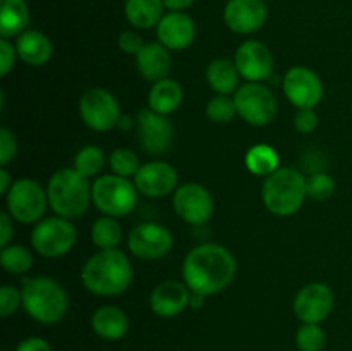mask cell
Returning <instances> with one entry per match:
<instances>
[{"label":"cell","mask_w":352,"mask_h":351,"mask_svg":"<svg viewBox=\"0 0 352 351\" xmlns=\"http://www.w3.org/2000/svg\"><path fill=\"white\" fill-rule=\"evenodd\" d=\"M244 164H246L248 171L254 176H270L272 172L277 171L280 167V157H278L277 150L272 145L258 143L248 150L246 157H244Z\"/></svg>","instance_id":"28"},{"label":"cell","mask_w":352,"mask_h":351,"mask_svg":"<svg viewBox=\"0 0 352 351\" xmlns=\"http://www.w3.org/2000/svg\"><path fill=\"white\" fill-rule=\"evenodd\" d=\"M236 116V102L229 95H215L206 105V117L215 124H229Z\"/></svg>","instance_id":"34"},{"label":"cell","mask_w":352,"mask_h":351,"mask_svg":"<svg viewBox=\"0 0 352 351\" xmlns=\"http://www.w3.org/2000/svg\"><path fill=\"white\" fill-rule=\"evenodd\" d=\"M117 45H119L120 52L136 57V55L140 54L141 48L144 47V41L140 33H136V31L133 30H126L119 34V38H117Z\"/></svg>","instance_id":"39"},{"label":"cell","mask_w":352,"mask_h":351,"mask_svg":"<svg viewBox=\"0 0 352 351\" xmlns=\"http://www.w3.org/2000/svg\"><path fill=\"white\" fill-rule=\"evenodd\" d=\"M234 62L248 83H265L274 76L275 58L270 48L258 40H246L236 50Z\"/></svg>","instance_id":"16"},{"label":"cell","mask_w":352,"mask_h":351,"mask_svg":"<svg viewBox=\"0 0 352 351\" xmlns=\"http://www.w3.org/2000/svg\"><path fill=\"white\" fill-rule=\"evenodd\" d=\"M138 188L134 181L117 174L100 176L93 181V205L109 217H126L136 209Z\"/></svg>","instance_id":"6"},{"label":"cell","mask_w":352,"mask_h":351,"mask_svg":"<svg viewBox=\"0 0 352 351\" xmlns=\"http://www.w3.org/2000/svg\"><path fill=\"white\" fill-rule=\"evenodd\" d=\"M325 344V330L320 323H301L296 332V346L299 351H322Z\"/></svg>","instance_id":"33"},{"label":"cell","mask_w":352,"mask_h":351,"mask_svg":"<svg viewBox=\"0 0 352 351\" xmlns=\"http://www.w3.org/2000/svg\"><path fill=\"white\" fill-rule=\"evenodd\" d=\"M79 116L89 129L105 133L119 124L122 114L113 93L105 88H89L79 98Z\"/></svg>","instance_id":"10"},{"label":"cell","mask_w":352,"mask_h":351,"mask_svg":"<svg viewBox=\"0 0 352 351\" xmlns=\"http://www.w3.org/2000/svg\"><path fill=\"white\" fill-rule=\"evenodd\" d=\"M17 153V141L9 127H0V165L7 167Z\"/></svg>","instance_id":"37"},{"label":"cell","mask_w":352,"mask_h":351,"mask_svg":"<svg viewBox=\"0 0 352 351\" xmlns=\"http://www.w3.org/2000/svg\"><path fill=\"white\" fill-rule=\"evenodd\" d=\"M9 212H0V248H6L10 244L14 236V224Z\"/></svg>","instance_id":"41"},{"label":"cell","mask_w":352,"mask_h":351,"mask_svg":"<svg viewBox=\"0 0 352 351\" xmlns=\"http://www.w3.org/2000/svg\"><path fill=\"white\" fill-rule=\"evenodd\" d=\"M136 126V119H133L131 116H120L119 119V124H117V127H120V129H131V127Z\"/></svg>","instance_id":"46"},{"label":"cell","mask_w":352,"mask_h":351,"mask_svg":"<svg viewBox=\"0 0 352 351\" xmlns=\"http://www.w3.org/2000/svg\"><path fill=\"white\" fill-rule=\"evenodd\" d=\"M0 264L9 274H26L33 265V255L23 244H12L2 248Z\"/></svg>","instance_id":"30"},{"label":"cell","mask_w":352,"mask_h":351,"mask_svg":"<svg viewBox=\"0 0 352 351\" xmlns=\"http://www.w3.org/2000/svg\"><path fill=\"white\" fill-rule=\"evenodd\" d=\"M294 127L301 134H311L318 127V114L315 109H301L298 110L294 117Z\"/></svg>","instance_id":"40"},{"label":"cell","mask_w":352,"mask_h":351,"mask_svg":"<svg viewBox=\"0 0 352 351\" xmlns=\"http://www.w3.org/2000/svg\"><path fill=\"white\" fill-rule=\"evenodd\" d=\"M261 198L268 212L274 215H294L308 198L306 178L301 171L294 167H278L277 171L265 178Z\"/></svg>","instance_id":"5"},{"label":"cell","mask_w":352,"mask_h":351,"mask_svg":"<svg viewBox=\"0 0 352 351\" xmlns=\"http://www.w3.org/2000/svg\"><path fill=\"white\" fill-rule=\"evenodd\" d=\"M206 298H208V296L201 295V292H192L191 291V298H189V308L201 310L203 306L206 305Z\"/></svg>","instance_id":"45"},{"label":"cell","mask_w":352,"mask_h":351,"mask_svg":"<svg viewBox=\"0 0 352 351\" xmlns=\"http://www.w3.org/2000/svg\"><path fill=\"white\" fill-rule=\"evenodd\" d=\"M241 74L236 62L227 57L213 58L206 67V81L217 95H230L239 88Z\"/></svg>","instance_id":"25"},{"label":"cell","mask_w":352,"mask_h":351,"mask_svg":"<svg viewBox=\"0 0 352 351\" xmlns=\"http://www.w3.org/2000/svg\"><path fill=\"white\" fill-rule=\"evenodd\" d=\"M82 286L96 296H119L133 282V264L120 248L98 250L86 260Z\"/></svg>","instance_id":"2"},{"label":"cell","mask_w":352,"mask_h":351,"mask_svg":"<svg viewBox=\"0 0 352 351\" xmlns=\"http://www.w3.org/2000/svg\"><path fill=\"white\" fill-rule=\"evenodd\" d=\"M17 57L31 67H41L54 55V45L45 33L38 30H26L16 38Z\"/></svg>","instance_id":"22"},{"label":"cell","mask_w":352,"mask_h":351,"mask_svg":"<svg viewBox=\"0 0 352 351\" xmlns=\"http://www.w3.org/2000/svg\"><path fill=\"white\" fill-rule=\"evenodd\" d=\"M306 189H308L309 198L316 202H325L336 193V181L327 172H313L309 178H306Z\"/></svg>","instance_id":"35"},{"label":"cell","mask_w":352,"mask_h":351,"mask_svg":"<svg viewBox=\"0 0 352 351\" xmlns=\"http://www.w3.org/2000/svg\"><path fill=\"white\" fill-rule=\"evenodd\" d=\"M282 92L298 110L315 109L323 98V83L306 65H294L282 78Z\"/></svg>","instance_id":"12"},{"label":"cell","mask_w":352,"mask_h":351,"mask_svg":"<svg viewBox=\"0 0 352 351\" xmlns=\"http://www.w3.org/2000/svg\"><path fill=\"white\" fill-rule=\"evenodd\" d=\"M127 246L140 260H160L174 246V236L162 224L141 222L127 236Z\"/></svg>","instance_id":"13"},{"label":"cell","mask_w":352,"mask_h":351,"mask_svg":"<svg viewBox=\"0 0 352 351\" xmlns=\"http://www.w3.org/2000/svg\"><path fill=\"white\" fill-rule=\"evenodd\" d=\"M12 184L14 181L7 167H0V195H7V191H9Z\"/></svg>","instance_id":"44"},{"label":"cell","mask_w":352,"mask_h":351,"mask_svg":"<svg viewBox=\"0 0 352 351\" xmlns=\"http://www.w3.org/2000/svg\"><path fill=\"white\" fill-rule=\"evenodd\" d=\"M50 209L64 219H78L93 203V182L74 167L58 169L47 184Z\"/></svg>","instance_id":"3"},{"label":"cell","mask_w":352,"mask_h":351,"mask_svg":"<svg viewBox=\"0 0 352 351\" xmlns=\"http://www.w3.org/2000/svg\"><path fill=\"white\" fill-rule=\"evenodd\" d=\"M162 2H164L165 9H168L170 12H184L196 0H162Z\"/></svg>","instance_id":"43"},{"label":"cell","mask_w":352,"mask_h":351,"mask_svg":"<svg viewBox=\"0 0 352 351\" xmlns=\"http://www.w3.org/2000/svg\"><path fill=\"white\" fill-rule=\"evenodd\" d=\"M138 141L141 148L150 155H162L172 147L174 141V124L170 123L168 116H162L144 107L136 116Z\"/></svg>","instance_id":"14"},{"label":"cell","mask_w":352,"mask_h":351,"mask_svg":"<svg viewBox=\"0 0 352 351\" xmlns=\"http://www.w3.org/2000/svg\"><path fill=\"white\" fill-rule=\"evenodd\" d=\"M78 240L74 224L64 217H43L31 231L34 251L45 258H58L72 250Z\"/></svg>","instance_id":"8"},{"label":"cell","mask_w":352,"mask_h":351,"mask_svg":"<svg viewBox=\"0 0 352 351\" xmlns=\"http://www.w3.org/2000/svg\"><path fill=\"white\" fill-rule=\"evenodd\" d=\"M7 212L21 224H36L43 219L48 203L47 188L38 181L23 178L14 181L6 195Z\"/></svg>","instance_id":"7"},{"label":"cell","mask_w":352,"mask_h":351,"mask_svg":"<svg viewBox=\"0 0 352 351\" xmlns=\"http://www.w3.org/2000/svg\"><path fill=\"white\" fill-rule=\"evenodd\" d=\"M109 165L112 174L122 176V178H134L143 164L140 162V157L131 148H116L109 157Z\"/></svg>","instance_id":"32"},{"label":"cell","mask_w":352,"mask_h":351,"mask_svg":"<svg viewBox=\"0 0 352 351\" xmlns=\"http://www.w3.org/2000/svg\"><path fill=\"white\" fill-rule=\"evenodd\" d=\"M21 292L24 312L45 326L60 322L69 310V296L64 286L47 275L26 279Z\"/></svg>","instance_id":"4"},{"label":"cell","mask_w":352,"mask_h":351,"mask_svg":"<svg viewBox=\"0 0 352 351\" xmlns=\"http://www.w3.org/2000/svg\"><path fill=\"white\" fill-rule=\"evenodd\" d=\"M237 116L251 126H267L277 116V98L263 83H246L234 93Z\"/></svg>","instance_id":"9"},{"label":"cell","mask_w":352,"mask_h":351,"mask_svg":"<svg viewBox=\"0 0 352 351\" xmlns=\"http://www.w3.org/2000/svg\"><path fill=\"white\" fill-rule=\"evenodd\" d=\"M138 191L148 198H164L179 188V174L174 165L167 162H146L133 178Z\"/></svg>","instance_id":"17"},{"label":"cell","mask_w":352,"mask_h":351,"mask_svg":"<svg viewBox=\"0 0 352 351\" xmlns=\"http://www.w3.org/2000/svg\"><path fill=\"white\" fill-rule=\"evenodd\" d=\"M191 289L184 281H164L155 286L150 295V306L153 313L164 319H172L184 312L189 306Z\"/></svg>","instance_id":"19"},{"label":"cell","mask_w":352,"mask_h":351,"mask_svg":"<svg viewBox=\"0 0 352 351\" xmlns=\"http://www.w3.org/2000/svg\"><path fill=\"white\" fill-rule=\"evenodd\" d=\"M172 206L179 219L191 226H203L213 215V196L205 186L198 182H186L174 191Z\"/></svg>","instance_id":"11"},{"label":"cell","mask_w":352,"mask_h":351,"mask_svg":"<svg viewBox=\"0 0 352 351\" xmlns=\"http://www.w3.org/2000/svg\"><path fill=\"white\" fill-rule=\"evenodd\" d=\"M105 162L107 158L102 148L96 147V145H88V147H82L81 150L76 153L74 169L78 172H81L82 176L91 179L102 172Z\"/></svg>","instance_id":"31"},{"label":"cell","mask_w":352,"mask_h":351,"mask_svg":"<svg viewBox=\"0 0 352 351\" xmlns=\"http://www.w3.org/2000/svg\"><path fill=\"white\" fill-rule=\"evenodd\" d=\"M30 7L26 0H0V36L17 38L28 30Z\"/></svg>","instance_id":"26"},{"label":"cell","mask_w":352,"mask_h":351,"mask_svg":"<svg viewBox=\"0 0 352 351\" xmlns=\"http://www.w3.org/2000/svg\"><path fill=\"white\" fill-rule=\"evenodd\" d=\"M172 54L167 47L160 41H151L144 43L140 54L136 55V69L141 74V78L146 79L148 83H157L162 79H167L172 71Z\"/></svg>","instance_id":"21"},{"label":"cell","mask_w":352,"mask_h":351,"mask_svg":"<svg viewBox=\"0 0 352 351\" xmlns=\"http://www.w3.org/2000/svg\"><path fill=\"white\" fill-rule=\"evenodd\" d=\"M196 24L192 17L186 12L164 14L157 24V38L168 50H184L195 41Z\"/></svg>","instance_id":"20"},{"label":"cell","mask_w":352,"mask_h":351,"mask_svg":"<svg viewBox=\"0 0 352 351\" xmlns=\"http://www.w3.org/2000/svg\"><path fill=\"white\" fill-rule=\"evenodd\" d=\"M265 0H229L223 9V23L236 34H253L267 23Z\"/></svg>","instance_id":"18"},{"label":"cell","mask_w":352,"mask_h":351,"mask_svg":"<svg viewBox=\"0 0 352 351\" xmlns=\"http://www.w3.org/2000/svg\"><path fill=\"white\" fill-rule=\"evenodd\" d=\"M16 45L10 43L9 38H0V76L6 78L14 69L17 61Z\"/></svg>","instance_id":"38"},{"label":"cell","mask_w":352,"mask_h":351,"mask_svg":"<svg viewBox=\"0 0 352 351\" xmlns=\"http://www.w3.org/2000/svg\"><path fill=\"white\" fill-rule=\"evenodd\" d=\"M164 2L162 0H126L124 14L127 23L136 30H150L157 28L164 17Z\"/></svg>","instance_id":"27"},{"label":"cell","mask_w":352,"mask_h":351,"mask_svg":"<svg viewBox=\"0 0 352 351\" xmlns=\"http://www.w3.org/2000/svg\"><path fill=\"white\" fill-rule=\"evenodd\" d=\"M16 351H52V348H50V344H48L47 339L33 336V337H26V339L21 341V343L17 344Z\"/></svg>","instance_id":"42"},{"label":"cell","mask_w":352,"mask_h":351,"mask_svg":"<svg viewBox=\"0 0 352 351\" xmlns=\"http://www.w3.org/2000/svg\"><path fill=\"white\" fill-rule=\"evenodd\" d=\"M184 98V89L174 79L167 78L151 85L148 92V107L162 116H170L181 107Z\"/></svg>","instance_id":"24"},{"label":"cell","mask_w":352,"mask_h":351,"mask_svg":"<svg viewBox=\"0 0 352 351\" xmlns=\"http://www.w3.org/2000/svg\"><path fill=\"white\" fill-rule=\"evenodd\" d=\"M19 306H23V292L14 286L3 284L0 288V315L3 319H9L17 312Z\"/></svg>","instance_id":"36"},{"label":"cell","mask_w":352,"mask_h":351,"mask_svg":"<svg viewBox=\"0 0 352 351\" xmlns=\"http://www.w3.org/2000/svg\"><path fill=\"white\" fill-rule=\"evenodd\" d=\"M91 329L102 339L119 341L129 330V319L119 306H100L91 315Z\"/></svg>","instance_id":"23"},{"label":"cell","mask_w":352,"mask_h":351,"mask_svg":"<svg viewBox=\"0 0 352 351\" xmlns=\"http://www.w3.org/2000/svg\"><path fill=\"white\" fill-rule=\"evenodd\" d=\"M336 305V296L325 282H309L296 295L292 308L301 323H322L329 319Z\"/></svg>","instance_id":"15"},{"label":"cell","mask_w":352,"mask_h":351,"mask_svg":"<svg viewBox=\"0 0 352 351\" xmlns=\"http://www.w3.org/2000/svg\"><path fill=\"white\" fill-rule=\"evenodd\" d=\"M124 240V231L116 217L103 215L96 219L91 226V241L98 250L119 248Z\"/></svg>","instance_id":"29"},{"label":"cell","mask_w":352,"mask_h":351,"mask_svg":"<svg viewBox=\"0 0 352 351\" xmlns=\"http://www.w3.org/2000/svg\"><path fill=\"white\" fill-rule=\"evenodd\" d=\"M237 262L226 246L203 243L192 248L182 262V279L192 292L217 295L236 279Z\"/></svg>","instance_id":"1"}]
</instances>
